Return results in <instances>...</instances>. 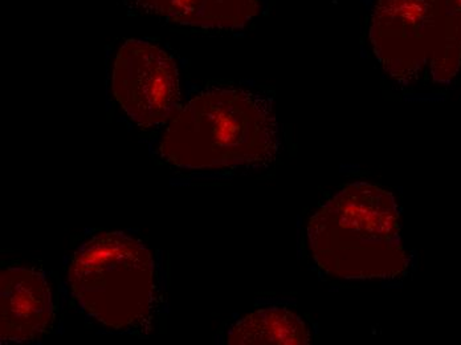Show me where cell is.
<instances>
[{
    "instance_id": "cell-1",
    "label": "cell",
    "mask_w": 461,
    "mask_h": 345,
    "mask_svg": "<svg viewBox=\"0 0 461 345\" xmlns=\"http://www.w3.org/2000/svg\"><path fill=\"white\" fill-rule=\"evenodd\" d=\"M278 149L272 101L229 88L208 89L178 109L159 145L166 161L187 170L264 167Z\"/></svg>"
},
{
    "instance_id": "cell-2",
    "label": "cell",
    "mask_w": 461,
    "mask_h": 345,
    "mask_svg": "<svg viewBox=\"0 0 461 345\" xmlns=\"http://www.w3.org/2000/svg\"><path fill=\"white\" fill-rule=\"evenodd\" d=\"M392 193L367 182L348 185L317 210L308 242L317 265L342 279H389L409 259Z\"/></svg>"
},
{
    "instance_id": "cell-3",
    "label": "cell",
    "mask_w": 461,
    "mask_h": 345,
    "mask_svg": "<svg viewBox=\"0 0 461 345\" xmlns=\"http://www.w3.org/2000/svg\"><path fill=\"white\" fill-rule=\"evenodd\" d=\"M69 285L80 307L103 327L136 332L156 307L154 260L148 247L122 232H103L76 251Z\"/></svg>"
},
{
    "instance_id": "cell-4",
    "label": "cell",
    "mask_w": 461,
    "mask_h": 345,
    "mask_svg": "<svg viewBox=\"0 0 461 345\" xmlns=\"http://www.w3.org/2000/svg\"><path fill=\"white\" fill-rule=\"evenodd\" d=\"M369 33L376 60L398 83H414L429 69L435 83L447 84L459 72L456 0H378Z\"/></svg>"
},
{
    "instance_id": "cell-5",
    "label": "cell",
    "mask_w": 461,
    "mask_h": 345,
    "mask_svg": "<svg viewBox=\"0 0 461 345\" xmlns=\"http://www.w3.org/2000/svg\"><path fill=\"white\" fill-rule=\"evenodd\" d=\"M113 94L123 111L145 128L170 122L178 112L181 91L176 61L142 41H128L114 61Z\"/></svg>"
},
{
    "instance_id": "cell-6",
    "label": "cell",
    "mask_w": 461,
    "mask_h": 345,
    "mask_svg": "<svg viewBox=\"0 0 461 345\" xmlns=\"http://www.w3.org/2000/svg\"><path fill=\"white\" fill-rule=\"evenodd\" d=\"M53 318L46 277L23 268L0 274V338L3 343H28L46 333Z\"/></svg>"
},
{
    "instance_id": "cell-7",
    "label": "cell",
    "mask_w": 461,
    "mask_h": 345,
    "mask_svg": "<svg viewBox=\"0 0 461 345\" xmlns=\"http://www.w3.org/2000/svg\"><path fill=\"white\" fill-rule=\"evenodd\" d=\"M145 13L203 28H240L258 13V0H137Z\"/></svg>"
},
{
    "instance_id": "cell-8",
    "label": "cell",
    "mask_w": 461,
    "mask_h": 345,
    "mask_svg": "<svg viewBox=\"0 0 461 345\" xmlns=\"http://www.w3.org/2000/svg\"><path fill=\"white\" fill-rule=\"evenodd\" d=\"M232 345H308L311 332L296 313L286 308H261L244 316L230 328Z\"/></svg>"
},
{
    "instance_id": "cell-9",
    "label": "cell",
    "mask_w": 461,
    "mask_h": 345,
    "mask_svg": "<svg viewBox=\"0 0 461 345\" xmlns=\"http://www.w3.org/2000/svg\"><path fill=\"white\" fill-rule=\"evenodd\" d=\"M456 2L461 5V0H456Z\"/></svg>"
}]
</instances>
